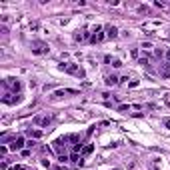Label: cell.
<instances>
[{"label":"cell","instance_id":"6da1fadb","mask_svg":"<svg viewBox=\"0 0 170 170\" xmlns=\"http://www.w3.org/2000/svg\"><path fill=\"white\" fill-rule=\"evenodd\" d=\"M60 70L66 72V74H74V76H78V78H84V70L78 68L76 64H60Z\"/></svg>","mask_w":170,"mask_h":170},{"label":"cell","instance_id":"7a4b0ae2","mask_svg":"<svg viewBox=\"0 0 170 170\" xmlns=\"http://www.w3.org/2000/svg\"><path fill=\"white\" fill-rule=\"evenodd\" d=\"M2 84H4V88H10L14 94L20 92V88H22V82L18 78H6V80H2Z\"/></svg>","mask_w":170,"mask_h":170},{"label":"cell","instance_id":"3957f363","mask_svg":"<svg viewBox=\"0 0 170 170\" xmlns=\"http://www.w3.org/2000/svg\"><path fill=\"white\" fill-rule=\"evenodd\" d=\"M48 52H50V48L44 42H34L32 44V54H36V56H42V54H48Z\"/></svg>","mask_w":170,"mask_h":170},{"label":"cell","instance_id":"277c9868","mask_svg":"<svg viewBox=\"0 0 170 170\" xmlns=\"http://www.w3.org/2000/svg\"><path fill=\"white\" fill-rule=\"evenodd\" d=\"M26 146V140H24V136H16V138H14V140H12L10 142V150H20V152H22V148Z\"/></svg>","mask_w":170,"mask_h":170},{"label":"cell","instance_id":"5b68a950","mask_svg":"<svg viewBox=\"0 0 170 170\" xmlns=\"http://www.w3.org/2000/svg\"><path fill=\"white\" fill-rule=\"evenodd\" d=\"M104 38H106V34L102 32V26H96V28H94V34L90 36V42L96 44V42H102Z\"/></svg>","mask_w":170,"mask_h":170},{"label":"cell","instance_id":"8992f818","mask_svg":"<svg viewBox=\"0 0 170 170\" xmlns=\"http://www.w3.org/2000/svg\"><path fill=\"white\" fill-rule=\"evenodd\" d=\"M52 146H54V150L58 152V156H60V154H66V140H64V138L54 140V142H52Z\"/></svg>","mask_w":170,"mask_h":170},{"label":"cell","instance_id":"52a82bcc","mask_svg":"<svg viewBox=\"0 0 170 170\" xmlns=\"http://www.w3.org/2000/svg\"><path fill=\"white\" fill-rule=\"evenodd\" d=\"M104 30H106V38H110V40H114V38L118 36V28L112 26V24H110V26H106Z\"/></svg>","mask_w":170,"mask_h":170},{"label":"cell","instance_id":"ba28073f","mask_svg":"<svg viewBox=\"0 0 170 170\" xmlns=\"http://www.w3.org/2000/svg\"><path fill=\"white\" fill-rule=\"evenodd\" d=\"M2 102H4V104H16V102H18V98H14V94H12V92H4Z\"/></svg>","mask_w":170,"mask_h":170},{"label":"cell","instance_id":"9c48e42d","mask_svg":"<svg viewBox=\"0 0 170 170\" xmlns=\"http://www.w3.org/2000/svg\"><path fill=\"white\" fill-rule=\"evenodd\" d=\"M70 160H72L76 166H82V164H84V160H82V154H78V152H72V154H70Z\"/></svg>","mask_w":170,"mask_h":170},{"label":"cell","instance_id":"30bf717a","mask_svg":"<svg viewBox=\"0 0 170 170\" xmlns=\"http://www.w3.org/2000/svg\"><path fill=\"white\" fill-rule=\"evenodd\" d=\"M160 76H162V78H170V62L162 64V68H160Z\"/></svg>","mask_w":170,"mask_h":170},{"label":"cell","instance_id":"8fae6325","mask_svg":"<svg viewBox=\"0 0 170 170\" xmlns=\"http://www.w3.org/2000/svg\"><path fill=\"white\" fill-rule=\"evenodd\" d=\"M34 122H36V124H40V126H50L52 118H50V116H42V118H36Z\"/></svg>","mask_w":170,"mask_h":170},{"label":"cell","instance_id":"7c38bea8","mask_svg":"<svg viewBox=\"0 0 170 170\" xmlns=\"http://www.w3.org/2000/svg\"><path fill=\"white\" fill-rule=\"evenodd\" d=\"M28 136H30L32 140H38V138L42 136V130H38V128H30V130H28Z\"/></svg>","mask_w":170,"mask_h":170},{"label":"cell","instance_id":"4fadbf2b","mask_svg":"<svg viewBox=\"0 0 170 170\" xmlns=\"http://www.w3.org/2000/svg\"><path fill=\"white\" fill-rule=\"evenodd\" d=\"M104 82H106V84H108V86H116V84H118V82H120V78H118V76H106V80H104Z\"/></svg>","mask_w":170,"mask_h":170},{"label":"cell","instance_id":"5bb4252c","mask_svg":"<svg viewBox=\"0 0 170 170\" xmlns=\"http://www.w3.org/2000/svg\"><path fill=\"white\" fill-rule=\"evenodd\" d=\"M92 152H94V144H86V146L82 148L80 154H82V156H88V154H92Z\"/></svg>","mask_w":170,"mask_h":170},{"label":"cell","instance_id":"9a60e30c","mask_svg":"<svg viewBox=\"0 0 170 170\" xmlns=\"http://www.w3.org/2000/svg\"><path fill=\"white\" fill-rule=\"evenodd\" d=\"M118 110H120V112H128L130 106H128V104H122V106H118Z\"/></svg>","mask_w":170,"mask_h":170},{"label":"cell","instance_id":"2e32d148","mask_svg":"<svg viewBox=\"0 0 170 170\" xmlns=\"http://www.w3.org/2000/svg\"><path fill=\"white\" fill-rule=\"evenodd\" d=\"M6 152H8V146L2 144V146H0V156H6Z\"/></svg>","mask_w":170,"mask_h":170},{"label":"cell","instance_id":"e0dca14e","mask_svg":"<svg viewBox=\"0 0 170 170\" xmlns=\"http://www.w3.org/2000/svg\"><path fill=\"white\" fill-rule=\"evenodd\" d=\"M58 160H60V162H62V164H64V162H68V160H70V158H68L66 154H60V156H58Z\"/></svg>","mask_w":170,"mask_h":170},{"label":"cell","instance_id":"ac0fdd59","mask_svg":"<svg viewBox=\"0 0 170 170\" xmlns=\"http://www.w3.org/2000/svg\"><path fill=\"white\" fill-rule=\"evenodd\" d=\"M10 170H28L26 166H22V164H16V166H12Z\"/></svg>","mask_w":170,"mask_h":170},{"label":"cell","instance_id":"d6986e66","mask_svg":"<svg viewBox=\"0 0 170 170\" xmlns=\"http://www.w3.org/2000/svg\"><path fill=\"white\" fill-rule=\"evenodd\" d=\"M26 146H28V148H34V146H36V140H32V138H30V140L26 142Z\"/></svg>","mask_w":170,"mask_h":170},{"label":"cell","instance_id":"ffe728a7","mask_svg":"<svg viewBox=\"0 0 170 170\" xmlns=\"http://www.w3.org/2000/svg\"><path fill=\"white\" fill-rule=\"evenodd\" d=\"M142 48L148 50V48H152V42H142Z\"/></svg>","mask_w":170,"mask_h":170},{"label":"cell","instance_id":"44dd1931","mask_svg":"<svg viewBox=\"0 0 170 170\" xmlns=\"http://www.w3.org/2000/svg\"><path fill=\"white\" fill-rule=\"evenodd\" d=\"M112 66H114V68H120V66H122V62H120V60H114Z\"/></svg>","mask_w":170,"mask_h":170},{"label":"cell","instance_id":"7402d4cb","mask_svg":"<svg viewBox=\"0 0 170 170\" xmlns=\"http://www.w3.org/2000/svg\"><path fill=\"white\" fill-rule=\"evenodd\" d=\"M42 166H46V168H48V166H50V160H48V158H42Z\"/></svg>","mask_w":170,"mask_h":170},{"label":"cell","instance_id":"603a6c76","mask_svg":"<svg viewBox=\"0 0 170 170\" xmlns=\"http://www.w3.org/2000/svg\"><path fill=\"white\" fill-rule=\"evenodd\" d=\"M128 86H130V88H136V86H138V80H132V82H130Z\"/></svg>","mask_w":170,"mask_h":170},{"label":"cell","instance_id":"cb8c5ba5","mask_svg":"<svg viewBox=\"0 0 170 170\" xmlns=\"http://www.w3.org/2000/svg\"><path fill=\"white\" fill-rule=\"evenodd\" d=\"M164 126H166V128L170 130V118H164Z\"/></svg>","mask_w":170,"mask_h":170},{"label":"cell","instance_id":"d4e9b609","mask_svg":"<svg viewBox=\"0 0 170 170\" xmlns=\"http://www.w3.org/2000/svg\"><path fill=\"white\" fill-rule=\"evenodd\" d=\"M164 58H166V60L170 62V50H166V54H164Z\"/></svg>","mask_w":170,"mask_h":170},{"label":"cell","instance_id":"484cf974","mask_svg":"<svg viewBox=\"0 0 170 170\" xmlns=\"http://www.w3.org/2000/svg\"><path fill=\"white\" fill-rule=\"evenodd\" d=\"M56 170H68V168H64V166H56Z\"/></svg>","mask_w":170,"mask_h":170}]
</instances>
